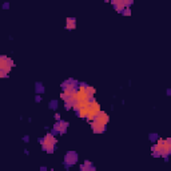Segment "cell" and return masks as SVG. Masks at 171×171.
<instances>
[{
	"label": "cell",
	"instance_id": "obj_7",
	"mask_svg": "<svg viewBox=\"0 0 171 171\" xmlns=\"http://www.w3.org/2000/svg\"><path fill=\"white\" fill-rule=\"evenodd\" d=\"M65 27H67L68 30H75V27H76V19H74V17H68L67 21H65Z\"/></svg>",
	"mask_w": 171,
	"mask_h": 171
},
{
	"label": "cell",
	"instance_id": "obj_4",
	"mask_svg": "<svg viewBox=\"0 0 171 171\" xmlns=\"http://www.w3.org/2000/svg\"><path fill=\"white\" fill-rule=\"evenodd\" d=\"M91 128H92L94 132L102 134V132H104V130H106V126L102 125L100 122H98V121H95V119H94V121L91 122Z\"/></svg>",
	"mask_w": 171,
	"mask_h": 171
},
{
	"label": "cell",
	"instance_id": "obj_10",
	"mask_svg": "<svg viewBox=\"0 0 171 171\" xmlns=\"http://www.w3.org/2000/svg\"><path fill=\"white\" fill-rule=\"evenodd\" d=\"M76 158H78V156H76L75 152H70V154L67 155V158H65V159H67V163H68V165H71V163H75V162H76Z\"/></svg>",
	"mask_w": 171,
	"mask_h": 171
},
{
	"label": "cell",
	"instance_id": "obj_9",
	"mask_svg": "<svg viewBox=\"0 0 171 171\" xmlns=\"http://www.w3.org/2000/svg\"><path fill=\"white\" fill-rule=\"evenodd\" d=\"M86 95L90 98V99H94V95H95V88L91 86H86V90H84Z\"/></svg>",
	"mask_w": 171,
	"mask_h": 171
},
{
	"label": "cell",
	"instance_id": "obj_11",
	"mask_svg": "<svg viewBox=\"0 0 171 171\" xmlns=\"http://www.w3.org/2000/svg\"><path fill=\"white\" fill-rule=\"evenodd\" d=\"M80 171H94V167H92V165H91L90 162H86L84 165L80 167Z\"/></svg>",
	"mask_w": 171,
	"mask_h": 171
},
{
	"label": "cell",
	"instance_id": "obj_6",
	"mask_svg": "<svg viewBox=\"0 0 171 171\" xmlns=\"http://www.w3.org/2000/svg\"><path fill=\"white\" fill-rule=\"evenodd\" d=\"M67 127H68V123L67 122H61V121H59V123H58V125H55V127H54V128H55V131H59V132H65V131H67Z\"/></svg>",
	"mask_w": 171,
	"mask_h": 171
},
{
	"label": "cell",
	"instance_id": "obj_2",
	"mask_svg": "<svg viewBox=\"0 0 171 171\" xmlns=\"http://www.w3.org/2000/svg\"><path fill=\"white\" fill-rule=\"evenodd\" d=\"M13 67V60L7 56H0V78H7Z\"/></svg>",
	"mask_w": 171,
	"mask_h": 171
},
{
	"label": "cell",
	"instance_id": "obj_12",
	"mask_svg": "<svg viewBox=\"0 0 171 171\" xmlns=\"http://www.w3.org/2000/svg\"><path fill=\"white\" fill-rule=\"evenodd\" d=\"M51 171H54V170H51Z\"/></svg>",
	"mask_w": 171,
	"mask_h": 171
},
{
	"label": "cell",
	"instance_id": "obj_8",
	"mask_svg": "<svg viewBox=\"0 0 171 171\" xmlns=\"http://www.w3.org/2000/svg\"><path fill=\"white\" fill-rule=\"evenodd\" d=\"M112 4H114V7H115V9L116 11H125V2H122V0H118V2H116V0H114V2H112Z\"/></svg>",
	"mask_w": 171,
	"mask_h": 171
},
{
	"label": "cell",
	"instance_id": "obj_5",
	"mask_svg": "<svg viewBox=\"0 0 171 171\" xmlns=\"http://www.w3.org/2000/svg\"><path fill=\"white\" fill-rule=\"evenodd\" d=\"M95 121L100 122L102 125H104V126H106L107 123L110 122V116H108V115H107V114H106V112H104V111H100L99 114H98V115L95 116Z\"/></svg>",
	"mask_w": 171,
	"mask_h": 171
},
{
	"label": "cell",
	"instance_id": "obj_3",
	"mask_svg": "<svg viewBox=\"0 0 171 171\" xmlns=\"http://www.w3.org/2000/svg\"><path fill=\"white\" fill-rule=\"evenodd\" d=\"M56 138L52 134H47L44 139L42 140V148L47 152H54L55 151V144H56Z\"/></svg>",
	"mask_w": 171,
	"mask_h": 171
},
{
	"label": "cell",
	"instance_id": "obj_1",
	"mask_svg": "<svg viewBox=\"0 0 171 171\" xmlns=\"http://www.w3.org/2000/svg\"><path fill=\"white\" fill-rule=\"evenodd\" d=\"M84 112H86V119L90 122H92L95 119V116L100 112V106L99 103H96L94 99H91L88 102V104L84 107Z\"/></svg>",
	"mask_w": 171,
	"mask_h": 171
}]
</instances>
